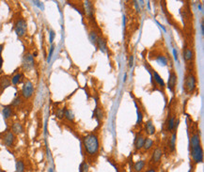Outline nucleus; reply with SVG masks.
<instances>
[{
  "label": "nucleus",
  "mask_w": 204,
  "mask_h": 172,
  "mask_svg": "<svg viewBox=\"0 0 204 172\" xmlns=\"http://www.w3.org/2000/svg\"><path fill=\"white\" fill-rule=\"evenodd\" d=\"M144 64H145V67H146V68L148 69V70L151 72V75H152V79H154L155 85L157 86V88L159 89V90L165 95V94H166V91H165V89H166V84H165V81L163 80V78L160 76V74L154 70V69H152V68L149 65L148 62L145 61V62H144ZM165 98H166V96H165Z\"/></svg>",
  "instance_id": "obj_4"
},
{
  "label": "nucleus",
  "mask_w": 204,
  "mask_h": 172,
  "mask_svg": "<svg viewBox=\"0 0 204 172\" xmlns=\"http://www.w3.org/2000/svg\"><path fill=\"white\" fill-rule=\"evenodd\" d=\"M22 77H24V73H18L14 74V75L11 77V84H12V85H14V86L18 85V84L21 82V80H22Z\"/></svg>",
  "instance_id": "obj_27"
},
{
  "label": "nucleus",
  "mask_w": 204,
  "mask_h": 172,
  "mask_svg": "<svg viewBox=\"0 0 204 172\" xmlns=\"http://www.w3.org/2000/svg\"><path fill=\"white\" fill-rule=\"evenodd\" d=\"M54 50H55V44H51V47H50V51H49V55H48V57H47V62L49 63L51 58H52V56H53V53H54Z\"/></svg>",
  "instance_id": "obj_34"
},
{
  "label": "nucleus",
  "mask_w": 204,
  "mask_h": 172,
  "mask_svg": "<svg viewBox=\"0 0 204 172\" xmlns=\"http://www.w3.org/2000/svg\"><path fill=\"white\" fill-rule=\"evenodd\" d=\"M98 37H99V35H98V33H97L96 30L91 29V30L89 31V41H91V44H92L93 45H96V42H97Z\"/></svg>",
  "instance_id": "obj_24"
},
{
  "label": "nucleus",
  "mask_w": 204,
  "mask_h": 172,
  "mask_svg": "<svg viewBox=\"0 0 204 172\" xmlns=\"http://www.w3.org/2000/svg\"><path fill=\"white\" fill-rule=\"evenodd\" d=\"M134 105H135V106H137V110H138V122H137V123L139 125V124H141V122H142V119H143V116H142V113H141V110H140V108L138 106V105H137V102H134Z\"/></svg>",
  "instance_id": "obj_31"
},
{
  "label": "nucleus",
  "mask_w": 204,
  "mask_h": 172,
  "mask_svg": "<svg viewBox=\"0 0 204 172\" xmlns=\"http://www.w3.org/2000/svg\"><path fill=\"white\" fill-rule=\"evenodd\" d=\"M35 66V60H34V57L30 53L24 54L22 60V69L24 72H29Z\"/></svg>",
  "instance_id": "obj_9"
},
{
  "label": "nucleus",
  "mask_w": 204,
  "mask_h": 172,
  "mask_svg": "<svg viewBox=\"0 0 204 172\" xmlns=\"http://www.w3.org/2000/svg\"><path fill=\"white\" fill-rule=\"evenodd\" d=\"M14 30H15L16 35L19 38H22L25 35V33H27V30H28V23L24 18L21 17V18L17 19L14 24Z\"/></svg>",
  "instance_id": "obj_7"
},
{
  "label": "nucleus",
  "mask_w": 204,
  "mask_h": 172,
  "mask_svg": "<svg viewBox=\"0 0 204 172\" xmlns=\"http://www.w3.org/2000/svg\"><path fill=\"white\" fill-rule=\"evenodd\" d=\"M177 83H178V75L175 70L172 68L169 70V76H168V81H167V89L171 91V93L175 94L176 93V88H177Z\"/></svg>",
  "instance_id": "obj_10"
},
{
  "label": "nucleus",
  "mask_w": 204,
  "mask_h": 172,
  "mask_svg": "<svg viewBox=\"0 0 204 172\" xmlns=\"http://www.w3.org/2000/svg\"><path fill=\"white\" fill-rule=\"evenodd\" d=\"M144 134L146 135H154L156 133V128L152 122V119H148L144 124Z\"/></svg>",
  "instance_id": "obj_18"
},
{
  "label": "nucleus",
  "mask_w": 204,
  "mask_h": 172,
  "mask_svg": "<svg viewBox=\"0 0 204 172\" xmlns=\"http://www.w3.org/2000/svg\"><path fill=\"white\" fill-rule=\"evenodd\" d=\"M133 62H134V56L131 55V56H130V58H129V67H130V68L133 67V65H134Z\"/></svg>",
  "instance_id": "obj_37"
},
{
  "label": "nucleus",
  "mask_w": 204,
  "mask_h": 172,
  "mask_svg": "<svg viewBox=\"0 0 204 172\" xmlns=\"http://www.w3.org/2000/svg\"><path fill=\"white\" fill-rule=\"evenodd\" d=\"M22 102H23V98H22V96H17L13 101H12V102H11V106L12 107H18L19 105H22Z\"/></svg>",
  "instance_id": "obj_30"
},
{
  "label": "nucleus",
  "mask_w": 204,
  "mask_h": 172,
  "mask_svg": "<svg viewBox=\"0 0 204 172\" xmlns=\"http://www.w3.org/2000/svg\"><path fill=\"white\" fill-rule=\"evenodd\" d=\"M200 28H201V34L203 35V34H204V24H203V20L201 21V24H200Z\"/></svg>",
  "instance_id": "obj_38"
},
{
  "label": "nucleus",
  "mask_w": 204,
  "mask_h": 172,
  "mask_svg": "<svg viewBox=\"0 0 204 172\" xmlns=\"http://www.w3.org/2000/svg\"><path fill=\"white\" fill-rule=\"evenodd\" d=\"M2 141L6 147L11 148V147H13L14 143H15V135L12 134L11 131L7 130L2 135Z\"/></svg>",
  "instance_id": "obj_14"
},
{
  "label": "nucleus",
  "mask_w": 204,
  "mask_h": 172,
  "mask_svg": "<svg viewBox=\"0 0 204 172\" xmlns=\"http://www.w3.org/2000/svg\"><path fill=\"white\" fill-rule=\"evenodd\" d=\"M94 117H95L96 120L98 122V123L101 124V122H103V118H104V116H103V109L97 106L95 111H94Z\"/></svg>",
  "instance_id": "obj_25"
},
{
  "label": "nucleus",
  "mask_w": 204,
  "mask_h": 172,
  "mask_svg": "<svg viewBox=\"0 0 204 172\" xmlns=\"http://www.w3.org/2000/svg\"><path fill=\"white\" fill-rule=\"evenodd\" d=\"M2 66H3V58H2L1 55H0V70L2 69Z\"/></svg>",
  "instance_id": "obj_40"
},
{
  "label": "nucleus",
  "mask_w": 204,
  "mask_h": 172,
  "mask_svg": "<svg viewBox=\"0 0 204 172\" xmlns=\"http://www.w3.org/2000/svg\"><path fill=\"white\" fill-rule=\"evenodd\" d=\"M146 135L144 134L143 130L138 132L134 135V152H139L142 151L143 145H144V141H145L146 138Z\"/></svg>",
  "instance_id": "obj_8"
},
{
  "label": "nucleus",
  "mask_w": 204,
  "mask_h": 172,
  "mask_svg": "<svg viewBox=\"0 0 204 172\" xmlns=\"http://www.w3.org/2000/svg\"><path fill=\"white\" fill-rule=\"evenodd\" d=\"M11 131L12 132V134L14 135H21L24 133V127H23L22 123L15 122L11 126Z\"/></svg>",
  "instance_id": "obj_21"
},
{
  "label": "nucleus",
  "mask_w": 204,
  "mask_h": 172,
  "mask_svg": "<svg viewBox=\"0 0 204 172\" xmlns=\"http://www.w3.org/2000/svg\"><path fill=\"white\" fill-rule=\"evenodd\" d=\"M64 110H65V108H59V109H57V113H56L57 118L61 119V118H64Z\"/></svg>",
  "instance_id": "obj_33"
},
{
  "label": "nucleus",
  "mask_w": 204,
  "mask_h": 172,
  "mask_svg": "<svg viewBox=\"0 0 204 172\" xmlns=\"http://www.w3.org/2000/svg\"><path fill=\"white\" fill-rule=\"evenodd\" d=\"M147 167H148L147 160L145 159L138 160L134 163L133 166H131V170H133V172H144Z\"/></svg>",
  "instance_id": "obj_17"
},
{
  "label": "nucleus",
  "mask_w": 204,
  "mask_h": 172,
  "mask_svg": "<svg viewBox=\"0 0 204 172\" xmlns=\"http://www.w3.org/2000/svg\"><path fill=\"white\" fill-rule=\"evenodd\" d=\"M82 145L84 149L85 156L87 158V162L95 163L100 155L101 151V139H100V132L95 130L90 132L83 136Z\"/></svg>",
  "instance_id": "obj_1"
},
{
  "label": "nucleus",
  "mask_w": 204,
  "mask_h": 172,
  "mask_svg": "<svg viewBox=\"0 0 204 172\" xmlns=\"http://www.w3.org/2000/svg\"><path fill=\"white\" fill-rule=\"evenodd\" d=\"M83 11L86 14V16L88 17V19L91 20V21H94V13H95V11H94V5L91 1H85L84 2V7H83Z\"/></svg>",
  "instance_id": "obj_13"
},
{
  "label": "nucleus",
  "mask_w": 204,
  "mask_h": 172,
  "mask_svg": "<svg viewBox=\"0 0 204 172\" xmlns=\"http://www.w3.org/2000/svg\"><path fill=\"white\" fill-rule=\"evenodd\" d=\"M11 84V80L8 79L7 76L2 77L1 80H0V89H1V91H3L4 89H6L7 88L10 87Z\"/></svg>",
  "instance_id": "obj_23"
},
{
  "label": "nucleus",
  "mask_w": 204,
  "mask_h": 172,
  "mask_svg": "<svg viewBox=\"0 0 204 172\" xmlns=\"http://www.w3.org/2000/svg\"><path fill=\"white\" fill-rule=\"evenodd\" d=\"M164 156V150L161 146H156L155 148L152 149L151 156L148 162V166H154V167H159L161 162H162V158Z\"/></svg>",
  "instance_id": "obj_3"
},
{
  "label": "nucleus",
  "mask_w": 204,
  "mask_h": 172,
  "mask_svg": "<svg viewBox=\"0 0 204 172\" xmlns=\"http://www.w3.org/2000/svg\"><path fill=\"white\" fill-rule=\"evenodd\" d=\"M2 114H3V117L5 119H8L11 118L13 115V108L12 106L10 105H5L2 109Z\"/></svg>",
  "instance_id": "obj_22"
},
{
  "label": "nucleus",
  "mask_w": 204,
  "mask_h": 172,
  "mask_svg": "<svg viewBox=\"0 0 204 172\" xmlns=\"http://www.w3.org/2000/svg\"><path fill=\"white\" fill-rule=\"evenodd\" d=\"M3 48H4V45L3 44H0V55H1V53H2Z\"/></svg>",
  "instance_id": "obj_41"
},
{
  "label": "nucleus",
  "mask_w": 204,
  "mask_h": 172,
  "mask_svg": "<svg viewBox=\"0 0 204 172\" xmlns=\"http://www.w3.org/2000/svg\"><path fill=\"white\" fill-rule=\"evenodd\" d=\"M15 170L16 172H24L25 171V165L23 160H17L15 163Z\"/></svg>",
  "instance_id": "obj_26"
},
{
  "label": "nucleus",
  "mask_w": 204,
  "mask_h": 172,
  "mask_svg": "<svg viewBox=\"0 0 204 172\" xmlns=\"http://www.w3.org/2000/svg\"><path fill=\"white\" fill-rule=\"evenodd\" d=\"M198 88V77L196 68L194 66H186V73L183 78V90L186 95H193Z\"/></svg>",
  "instance_id": "obj_2"
},
{
  "label": "nucleus",
  "mask_w": 204,
  "mask_h": 172,
  "mask_svg": "<svg viewBox=\"0 0 204 172\" xmlns=\"http://www.w3.org/2000/svg\"><path fill=\"white\" fill-rule=\"evenodd\" d=\"M176 120H177V114H176V112L171 113L170 111H169L167 118L166 123H165L166 132L167 133L171 134L175 130V122H176Z\"/></svg>",
  "instance_id": "obj_12"
},
{
  "label": "nucleus",
  "mask_w": 204,
  "mask_h": 172,
  "mask_svg": "<svg viewBox=\"0 0 204 172\" xmlns=\"http://www.w3.org/2000/svg\"><path fill=\"white\" fill-rule=\"evenodd\" d=\"M173 54H174V57H175V59L178 61V53H177V51H176V49H173Z\"/></svg>",
  "instance_id": "obj_39"
},
{
  "label": "nucleus",
  "mask_w": 204,
  "mask_h": 172,
  "mask_svg": "<svg viewBox=\"0 0 204 172\" xmlns=\"http://www.w3.org/2000/svg\"><path fill=\"white\" fill-rule=\"evenodd\" d=\"M183 60L186 62V66H194L195 57H196V53H195L194 48L185 44L183 49Z\"/></svg>",
  "instance_id": "obj_5"
},
{
  "label": "nucleus",
  "mask_w": 204,
  "mask_h": 172,
  "mask_svg": "<svg viewBox=\"0 0 204 172\" xmlns=\"http://www.w3.org/2000/svg\"><path fill=\"white\" fill-rule=\"evenodd\" d=\"M190 156L192 159V162L194 165H199L203 162V149L202 146L199 145L198 147H195L192 149H189Z\"/></svg>",
  "instance_id": "obj_6"
},
{
  "label": "nucleus",
  "mask_w": 204,
  "mask_h": 172,
  "mask_svg": "<svg viewBox=\"0 0 204 172\" xmlns=\"http://www.w3.org/2000/svg\"><path fill=\"white\" fill-rule=\"evenodd\" d=\"M33 3L35 4L37 7H39L40 10H44V4H42L41 2H40V1H34Z\"/></svg>",
  "instance_id": "obj_36"
},
{
  "label": "nucleus",
  "mask_w": 204,
  "mask_h": 172,
  "mask_svg": "<svg viewBox=\"0 0 204 172\" xmlns=\"http://www.w3.org/2000/svg\"><path fill=\"white\" fill-rule=\"evenodd\" d=\"M176 136H177V129L171 133V135L169 136L167 143V148L168 151L170 153H175L176 152Z\"/></svg>",
  "instance_id": "obj_16"
},
{
  "label": "nucleus",
  "mask_w": 204,
  "mask_h": 172,
  "mask_svg": "<svg viewBox=\"0 0 204 172\" xmlns=\"http://www.w3.org/2000/svg\"><path fill=\"white\" fill-rule=\"evenodd\" d=\"M154 140L151 138V137H149V136H146L145 138V141H144V145H143V148H142V151H143V153H146V152H150L152 151V149L154 148Z\"/></svg>",
  "instance_id": "obj_19"
},
{
  "label": "nucleus",
  "mask_w": 204,
  "mask_h": 172,
  "mask_svg": "<svg viewBox=\"0 0 204 172\" xmlns=\"http://www.w3.org/2000/svg\"><path fill=\"white\" fill-rule=\"evenodd\" d=\"M151 59H154L155 61L160 65V66H163V67H166L168 65V62H169V57L168 56H165L163 53L161 52H156L154 53V57H151Z\"/></svg>",
  "instance_id": "obj_15"
},
{
  "label": "nucleus",
  "mask_w": 204,
  "mask_h": 172,
  "mask_svg": "<svg viewBox=\"0 0 204 172\" xmlns=\"http://www.w3.org/2000/svg\"><path fill=\"white\" fill-rule=\"evenodd\" d=\"M49 172H54L52 168H49Z\"/></svg>",
  "instance_id": "obj_42"
},
{
  "label": "nucleus",
  "mask_w": 204,
  "mask_h": 172,
  "mask_svg": "<svg viewBox=\"0 0 204 172\" xmlns=\"http://www.w3.org/2000/svg\"><path fill=\"white\" fill-rule=\"evenodd\" d=\"M96 46L99 48V50L102 53H106L107 51V41L106 39L104 38L103 36H99L97 42H96Z\"/></svg>",
  "instance_id": "obj_20"
},
{
  "label": "nucleus",
  "mask_w": 204,
  "mask_h": 172,
  "mask_svg": "<svg viewBox=\"0 0 204 172\" xmlns=\"http://www.w3.org/2000/svg\"><path fill=\"white\" fill-rule=\"evenodd\" d=\"M144 172H159V167L154 166H148Z\"/></svg>",
  "instance_id": "obj_32"
},
{
  "label": "nucleus",
  "mask_w": 204,
  "mask_h": 172,
  "mask_svg": "<svg viewBox=\"0 0 204 172\" xmlns=\"http://www.w3.org/2000/svg\"><path fill=\"white\" fill-rule=\"evenodd\" d=\"M64 117L69 120V122H74V115L71 109H66L64 110Z\"/></svg>",
  "instance_id": "obj_28"
},
{
  "label": "nucleus",
  "mask_w": 204,
  "mask_h": 172,
  "mask_svg": "<svg viewBox=\"0 0 204 172\" xmlns=\"http://www.w3.org/2000/svg\"><path fill=\"white\" fill-rule=\"evenodd\" d=\"M49 35H50V44H53V41H54V39H55V37H56V33H55V31L54 30H51L50 31V33H49Z\"/></svg>",
  "instance_id": "obj_35"
},
{
  "label": "nucleus",
  "mask_w": 204,
  "mask_h": 172,
  "mask_svg": "<svg viewBox=\"0 0 204 172\" xmlns=\"http://www.w3.org/2000/svg\"><path fill=\"white\" fill-rule=\"evenodd\" d=\"M89 164L86 160H84L79 166V172H89Z\"/></svg>",
  "instance_id": "obj_29"
},
{
  "label": "nucleus",
  "mask_w": 204,
  "mask_h": 172,
  "mask_svg": "<svg viewBox=\"0 0 204 172\" xmlns=\"http://www.w3.org/2000/svg\"><path fill=\"white\" fill-rule=\"evenodd\" d=\"M33 94H34V85H33V83L29 80L25 81L23 85L22 90H21L22 98L29 99V98L32 97Z\"/></svg>",
  "instance_id": "obj_11"
}]
</instances>
